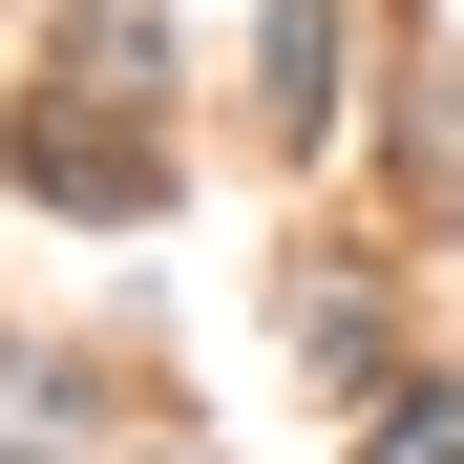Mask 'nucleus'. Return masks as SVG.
<instances>
[{"label":"nucleus","instance_id":"obj_1","mask_svg":"<svg viewBox=\"0 0 464 464\" xmlns=\"http://www.w3.org/2000/svg\"><path fill=\"white\" fill-rule=\"evenodd\" d=\"M380 464H464V401H443V422H380Z\"/></svg>","mask_w":464,"mask_h":464}]
</instances>
